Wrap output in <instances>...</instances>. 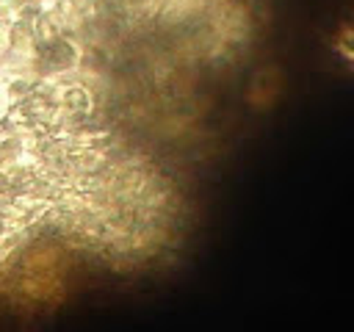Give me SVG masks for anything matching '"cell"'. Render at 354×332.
<instances>
[{
  "mask_svg": "<svg viewBox=\"0 0 354 332\" xmlns=\"http://www.w3.org/2000/svg\"><path fill=\"white\" fill-rule=\"evenodd\" d=\"M80 61H83L80 44L66 33H55L50 39L36 42V50L30 55V69H36L39 77H66L80 66Z\"/></svg>",
  "mask_w": 354,
  "mask_h": 332,
  "instance_id": "6da1fadb",
  "label": "cell"
},
{
  "mask_svg": "<svg viewBox=\"0 0 354 332\" xmlns=\"http://www.w3.org/2000/svg\"><path fill=\"white\" fill-rule=\"evenodd\" d=\"M53 94H55V108H58L61 124H75L94 113V91L86 83L55 77Z\"/></svg>",
  "mask_w": 354,
  "mask_h": 332,
  "instance_id": "7a4b0ae2",
  "label": "cell"
},
{
  "mask_svg": "<svg viewBox=\"0 0 354 332\" xmlns=\"http://www.w3.org/2000/svg\"><path fill=\"white\" fill-rule=\"evenodd\" d=\"M8 42H11V22L0 17V58L8 55Z\"/></svg>",
  "mask_w": 354,
  "mask_h": 332,
  "instance_id": "3957f363",
  "label": "cell"
},
{
  "mask_svg": "<svg viewBox=\"0 0 354 332\" xmlns=\"http://www.w3.org/2000/svg\"><path fill=\"white\" fill-rule=\"evenodd\" d=\"M22 3H25V6H33V8H41V11H50L58 0H22Z\"/></svg>",
  "mask_w": 354,
  "mask_h": 332,
  "instance_id": "277c9868",
  "label": "cell"
}]
</instances>
